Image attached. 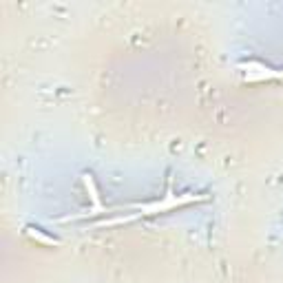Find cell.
Returning <instances> with one entry per match:
<instances>
[{
    "mask_svg": "<svg viewBox=\"0 0 283 283\" xmlns=\"http://www.w3.org/2000/svg\"><path fill=\"white\" fill-rule=\"evenodd\" d=\"M82 184H84V188H86L91 201L95 203V208H100V193H97V186H95V181H93V175L84 172V175H82Z\"/></svg>",
    "mask_w": 283,
    "mask_h": 283,
    "instance_id": "7a4b0ae2",
    "label": "cell"
},
{
    "mask_svg": "<svg viewBox=\"0 0 283 283\" xmlns=\"http://www.w3.org/2000/svg\"><path fill=\"white\" fill-rule=\"evenodd\" d=\"M27 237L33 239L35 243H42V246H51V248H57V246H60V241H57L56 237L47 234L42 228H35V226H27Z\"/></svg>",
    "mask_w": 283,
    "mask_h": 283,
    "instance_id": "6da1fadb",
    "label": "cell"
},
{
    "mask_svg": "<svg viewBox=\"0 0 283 283\" xmlns=\"http://www.w3.org/2000/svg\"><path fill=\"white\" fill-rule=\"evenodd\" d=\"M137 217H142V212H135V215H124V217H115V219H104V221H100L97 226H106V228H111V226H122V224H128V221H135Z\"/></svg>",
    "mask_w": 283,
    "mask_h": 283,
    "instance_id": "3957f363",
    "label": "cell"
}]
</instances>
